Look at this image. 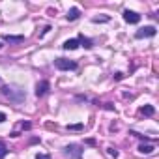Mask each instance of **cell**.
Wrapping results in <instances>:
<instances>
[{"label": "cell", "instance_id": "cell-11", "mask_svg": "<svg viewBox=\"0 0 159 159\" xmlns=\"http://www.w3.org/2000/svg\"><path fill=\"white\" fill-rule=\"evenodd\" d=\"M79 45H83L84 49H92L94 47V41L88 39V38H84V36H81V38H79Z\"/></svg>", "mask_w": 159, "mask_h": 159}, {"label": "cell", "instance_id": "cell-8", "mask_svg": "<svg viewBox=\"0 0 159 159\" xmlns=\"http://www.w3.org/2000/svg\"><path fill=\"white\" fill-rule=\"evenodd\" d=\"M79 17H81V10H79V8H71V10L67 11V15H66L67 21H77Z\"/></svg>", "mask_w": 159, "mask_h": 159}, {"label": "cell", "instance_id": "cell-3", "mask_svg": "<svg viewBox=\"0 0 159 159\" xmlns=\"http://www.w3.org/2000/svg\"><path fill=\"white\" fill-rule=\"evenodd\" d=\"M64 153L69 159H81L83 157V148L79 146V144H69V146L64 148Z\"/></svg>", "mask_w": 159, "mask_h": 159}, {"label": "cell", "instance_id": "cell-21", "mask_svg": "<svg viewBox=\"0 0 159 159\" xmlns=\"http://www.w3.org/2000/svg\"><path fill=\"white\" fill-rule=\"evenodd\" d=\"M0 84H2V81H0Z\"/></svg>", "mask_w": 159, "mask_h": 159}, {"label": "cell", "instance_id": "cell-9", "mask_svg": "<svg viewBox=\"0 0 159 159\" xmlns=\"http://www.w3.org/2000/svg\"><path fill=\"white\" fill-rule=\"evenodd\" d=\"M77 47H79V39H75V38L64 41V49H66V51H75Z\"/></svg>", "mask_w": 159, "mask_h": 159}, {"label": "cell", "instance_id": "cell-2", "mask_svg": "<svg viewBox=\"0 0 159 159\" xmlns=\"http://www.w3.org/2000/svg\"><path fill=\"white\" fill-rule=\"evenodd\" d=\"M54 67L60 71H69V69H77V62L75 60H67V58H56L54 60Z\"/></svg>", "mask_w": 159, "mask_h": 159}, {"label": "cell", "instance_id": "cell-16", "mask_svg": "<svg viewBox=\"0 0 159 159\" xmlns=\"http://www.w3.org/2000/svg\"><path fill=\"white\" fill-rule=\"evenodd\" d=\"M36 159H51L49 153H36Z\"/></svg>", "mask_w": 159, "mask_h": 159}, {"label": "cell", "instance_id": "cell-12", "mask_svg": "<svg viewBox=\"0 0 159 159\" xmlns=\"http://www.w3.org/2000/svg\"><path fill=\"white\" fill-rule=\"evenodd\" d=\"M153 150H155V148H153L152 144H140V146H139V152H140V153H146V155L153 153Z\"/></svg>", "mask_w": 159, "mask_h": 159}, {"label": "cell", "instance_id": "cell-18", "mask_svg": "<svg viewBox=\"0 0 159 159\" xmlns=\"http://www.w3.org/2000/svg\"><path fill=\"white\" fill-rule=\"evenodd\" d=\"M124 79V73H114V81H122Z\"/></svg>", "mask_w": 159, "mask_h": 159}, {"label": "cell", "instance_id": "cell-7", "mask_svg": "<svg viewBox=\"0 0 159 159\" xmlns=\"http://www.w3.org/2000/svg\"><path fill=\"white\" fill-rule=\"evenodd\" d=\"M2 38H4V41H8V43H23V41H25V36H10V34H4Z\"/></svg>", "mask_w": 159, "mask_h": 159}, {"label": "cell", "instance_id": "cell-15", "mask_svg": "<svg viewBox=\"0 0 159 159\" xmlns=\"http://www.w3.org/2000/svg\"><path fill=\"white\" fill-rule=\"evenodd\" d=\"M109 21V17H94L92 19V23H107Z\"/></svg>", "mask_w": 159, "mask_h": 159}, {"label": "cell", "instance_id": "cell-10", "mask_svg": "<svg viewBox=\"0 0 159 159\" xmlns=\"http://www.w3.org/2000/svg\"><path fill=\"white\" fill-rule=\"evenodd\" d=\"M140 114H144V116H153V114H155L153 105H144V107H140Z\"/></svg>", "mask_w": 159, "mask_h": 159}, {"label": "cell", "instance_id": "cell-6", "mask_svg": "<svg viewBox=\"0 0 159 159\" xmlns=\"http://www.w3.org/2000/svg\"><path fill=\"white\" fill-rule=\"evenodd\" d=\"M49 90H51L49 81H41V83H38V84H36V96H38V98H43Z\"/></svg>", "mask_w": 159, "mask_h": 159}, {"label": "cell", "instance_id": "cell-20", "mask_svg": "<svg viewBox=\"0 0 159 159\" xmlns=\"http://www.w3.org/2000/svg\"><path fill=\"white\" fill-rule=\"evenodd\" d=\"M4 120H6V114H4V112H0V124H2Z\"/></svg>", "mask_w": 159, "mask_h": 159}, {"label": "cell", "instance_id": "cell-13", "mask_svg": "<svg viewBox=\"0 0 159 159\" xmlns=\"http://www.w3.org/2000/svg\"><path fill=\"white\" fill-rule=\"evenodd\" d=\"M8 155V146L2 142V140H0V159H4Z\"/></svg>", "mask_w": 159, "mask_h": 159}, {"label": "cell", "instance_id": "cell-4", "mask_svg": "<svg viewBox=\"0 0 159 159\" xmlns=\"http://www.w3.org/2000/svg\"><path fill=\"white\" fill-rule=\"evenodd\" d=\"M155 26H144V28H139L137 32H135V38L137 39H142V38H153L155 36Z\"/></svg>", "mask_w": 159, "mask_h": 159}, {"label": "cell", "instance_id": "cell-17", "mask_svg": "<svg viewBox=\"0 0 159 159\" xmlns=\"http://www.w3.org/2000/svg\"><path fill=\"white\" fill-rule=\"evenodd\" d=\"M109 155H112V157H118V152H116L114 148H109Z\"/></svg>", "mask_w": 159, "mask_h": 159}, {"label": "cell", "instance_id": "cell-19", "mask_svg": "<svg viewBox=\"0 0 159 159\" xmlns=\"http://www.w3.org/2000/svg\"><path fill=\"white\" fill-rule=\"evenodd\" d=\"M21 127H23V129H30V124H28V122H23Z\"/></svg>", "mask_w": 159, "mask_h": 159}, {"label": "cell", "instance_id": "cell-14", "mask_svg": "<svg viewBox=\"0 0 159 159\" xmlns=\"http://www.w3.org/2000/svg\"><path fill=\"white\" fill-rule=\"evenodd\" d=\"M83 127H84L83 124H73V125H67V129H69V131H81Z\"/></svg>", "mask_w": 159, "mask_h": 159}, {"label": "cell", "instance_id": "cell-1", "mask_svg": "<svg viewBox=\"0 0 159 159\" xmlns=\"http://www.w3.org/2000/svg\"><path fill=\"white\" fill-rule=\"evenodd\" d=\"M0 90H2V94H4L11 103H15V105L23 103V101L26 99V92H25L21 86H17V84H4Z\"/></svg>", "mask_w": 159, "mask_h": 159}, {"label": "cell", "instance_id": "cell-5", "mask_svg": "<svg viewBox=\"0 0 159 159\" xmlns=\"http://www.w3.org/2000/svg\"><path fill=\"white\" fill-rule=\"evenodd\" d=\"M124 21L129 23V25H137V23L140 21V15H139L137 11H129V10H125V11H124Z\"/></svg>", "mask_w": 159, "mask_h": 159}]
</instances>
